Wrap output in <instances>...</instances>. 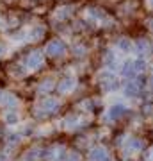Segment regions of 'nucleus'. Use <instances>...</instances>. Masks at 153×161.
<instances>
[{
    "label": "nucleus",
    "instance_id": "f257e3e1",
    "mask_svg": "<svg viewBox=\"0 0 153 161\" xmlns=\"http://www.w3.org/2000/svg\"><path fill=\"white\" fill-rule=\"evenodd\" d=\"M66 52V43L63 40H52L48 45H46V54L52 56V58H59Z\"/></svg>",
    "mask_w": 153,
    "mask_h": 161
},
{
    "label": "nucleus",
    "instance_id": "f03ea898",
    "mask_svg": "<svg viewBox=\"0 0 153 161\" xmlns=\"http://www.w3.org/2000/svg\"><path fill=\"white\" fill-rule=\"evenodd\" d=\"M41 63H43V54L39 50L36 52H30L27 58H25V64H27V68L34 70V68H39Z\"/></svg>",
    "mask_w": 153,
    "mask_h": 161
},
{
    "label": "nucleus",
    "instance_id": "7ed1b4c3",
    "mask_svg": "<svg viewBox=\"0 0 153 161\" xmlns=\"http://www.w3.org/2000/svg\"><path fill=\"white\" fill-rule=\"evenodd\" d=\"M89 159L91 161H103V159H107V154H105L103 149H94L89 154Z\"/></svg>",
    "mask_w": 153,
    "mask_h": 161
},
{
    "label": "nucleus",
    "instance_id": "20e7f679",
    "mask_svg": "<svg viewBox=\"0 0 153 161\" xmlns=\"http://www.w3.org/2000/svg\"><path fill=\"white\" fill-rule=\"evenodd\" d=\"M73 84H75L73 79H64V80H61V82H59L57 90H59V92H68V90H71V88H73Z\"/></svg>",
    "mask_w": 153,
    "mask_h": 161
},
{
    "label": "nucleus",
    "instance_id": "39448f33",
    "mask_svg": "<svg viewBox=\"0 0 153 161\" xmlns=\"http://www.w3.org/2000/svg\"><path fill=\"white\" fill-rule=\"evenodd\" d=\"M135 72H137L135 61H130V63H126V64H125V68H123V74H125L126 77H134V75H135Z\"/></svg>",
    "mask_w": 153,
    "mask_h": 161
},
{
    "label": "nucleus",
    "instance_id": "423d86ee",
    "mask_svg": "<svg viewBox=\"0 0 153 161\" xmlns=\"http://www.w3.org/2000/svg\"><path fill=\"white\" fill-rule=\"evenodd\" d=\"M0 102L4 104V106H7V108H14L16 106V98L13 97V95H2Z\"/></svg>",
    "mask_w": 153,
    "mask_h": 161
},
{
    "label": "nucleus",
    "instance_id": "0eeeda50",
    "mask_svg": "<svg viewBox=\"0 0 153 161\" xmlns=\"http://www.w3.org/2000/svg\"><path fill=\"white\" fill-rule=\"evenodd\" d=\"M43 34H45V29L43 27H34V29H30V32H28L30 40H39Z\"/></svg>",
    "mask_w": 153,
    "mask_h": 161
},
{
    "label": "nucleus",
    "instance_id": "6e6552de",
    "mask_svg": "<svg viewBox=\"0 0 153 161\" xmlns=\"http://www.w3.org/2000/svg\"><path fill=\"white\" fill-rule=\"evenodd\" d=\"M123 113H125V108H123V106H114L109 115H110V118H118V116H121Z\"/></svg>",
    "mask_w": 153,
    "mask_h": 161
},
{
    "label": "nucleus",
    "instance_id": "1a4fd4ad",
    "mask_svg": "<svg viewBox=\"0 0 153 161\" xmlns=\"http://www.w3.org/2000/svg\"><path fill=\"white\" fill-rule=\"evenodd\" d=\"M55 108H57V100H54V98H46L43 102V109H46V111H54Z\"/></svg>",
    "mask_w": 153,
    "mask_h": 161
},
{
    "label": "nucleus",
    "instance_id": "9d476101",
    "mask_svg": "<svg viewBox=\"0 0 153 161\" xmlns=\"http://www.w3.org/2000/svg\"><path fill=\"white\" fill-rule=\"evenodd\" d=\"M52 86H54V84L50 82V79H46V80H43V82L39 84V92H50Z\"/></svg>",
    "mask_w": 153,
    "mask_h": 161
},
{
    "label": "nucleus",
    "instance_id": "9b49d317",
    "mask_svg": "<svg viewBox=\"0 0 153 161\" xmlns=\"http://www.w3.org/2000/svg\"><path fill=\"white\" fill-rule=\"evenodd\" d=\"M137 92H139V88H137L135 82H130V84L126 86V93H128V95H132V97H134V95H137Z\"/></svg>",
    "mask_w": 153,
    "mask_h": 161
},
{
    "label": "nucleus",
    "instance_id": "f8f14e48",
    "mask_svg": "<svg viewBox=\"0 0 153 161\" xmlns=\"http://www.w3.org/2000/svg\"><path fill=\"white\" fill-rule=\"evenodd\" d=\"M6 122H7V124H16V122H18V115L14 113V111L7 113V115H6Z\"/></svg>",
    "mask_w": 153,
    "mask_h": 161
},
{
    "label": "nucleus",
    "instance_id": "ddd939ff",
    "mask_svg": "<svg viewBox=\"0 0 153 161\" xmlns=\"http://www.w3.org/2000/svg\"><path fill=\"white\" fill-rule=\"evenodd\" d=\"M69 14H71V7H64L63 11L57 13V18H59V20H63V18H68Z\"/></svg>",
    "mask_w": 153,
    "mask_h": 161
},
{
    "label": "nucleus",
    "instance_id": "4468645a",
    "mask_svg": "<svg viewBox=\"0 0 153 161\" xmlns=\"http://www.w3.org/2000/svg\"><path fill=\"white\" fill-rule=\"evenodd\" d=\"M130 41H128V40H121V41H119V48H121V50H125V52H128V50H130Z\"/></svg>",
    "mask_w": 153,
    "mask_h": 161
},
{
    "label": "nucleus",
    "instance_id": "2eb2a0df",
    "mask_svg": "<svg viewBox=\"0 0 153 161\" xmlns=\"http://www.w3.org/2000/svg\"><path fill=\"white\" fill-rule=\"evenodd\" d=\"M105 63H107V66L114 68L112 64H116V59H114V56H112V54H109V56H107V59H105Z\"/></svg>",
    "mask_w": 153,
    "mask_h": 161
},
{
    "label": "nucleus",
    "instance_id": "dca6fc26",
    "mask_svg": "<svg viewBox=\"0 0 153 161\" xmlns=\"http://www.w3.org/2000/svg\"><path fill=\"white\" fill-rule=\"evenodd\" d=\"M137 48H139V50H148V43L146 41H139V43H137Z\"/></svg>",
    "mask_w": 153,
    "mask_h": 161
},
{
    "label": "nucleus",
    "instance_id": "f3484780",
    "mask_svg": "<svg viewBox=\"0 0 153 161\" xmlns=\"http://www.w3.org/2000/svg\"><path fill=\"white\" fill-rule=\"evenodd\" d=\"M4 52H6V47H4V45H2V43H0V58L4 56Z\"/></svg>",
    "mask_w": 153,
    "mask_h": 161
},
{
    "label": "nucleus",
    "instance_id": "a211bd4d",
    "mask_svg": "<svg viewBox=\"0 0 153 161\" xmlns=\"http://www.w3.org/2000/svg\"><path fill=\"white\" fill-rule=\"evenodd\" d=\"M148 4H150V6H153V0H148Z\"/></svg>",
    "mask_w": 153,
    "mask_h": 161
},
{
    "label": "nucleus",
    "instance_id": "6ab92c4d",
    "mask_svg": "<svg viewBox=\"0 0 153 161\" xmlns=\"http://www.w3.org/2000/svg\"><path fill=\"white\" fill-rule=\"evenodd\" d=\"M0 97H2V93H0Z\"/></svg>",
    "mask_w": 153,
    "mask_h": 161
}]
</instances>
